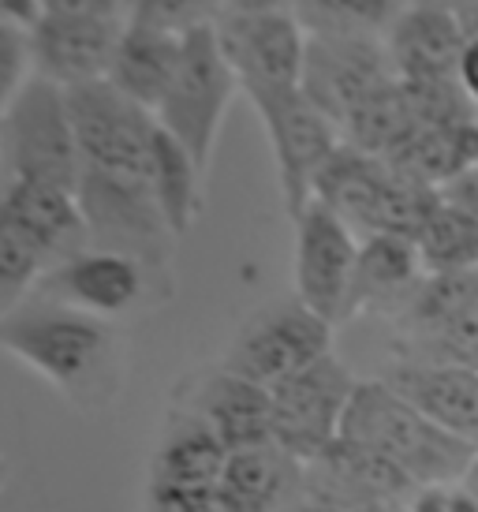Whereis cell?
<instances>
[{"instance_id":"cell-1","label":"cell","mask_w":478,"mask_h":512,"mask_svg":"<svg viewBox=\"0 0 478 512\" xmlns=\"http://www.w3.org/2000/svg\"><path fill=\"white\" fill-rule=\"evenodd\" d=\"M0 352L57 389L79 412H105L124 389V341L113 322L64 303L19 307L0 318Z\"/></svg>"},{"instance_id":"cell-2","label":"cell","mask_w":478,"mask_h":512,"mask_svg":"<svg viewBox=\"0 0 478 512\" xmlns=\"http://www.w3.org/2000/svg\"><path fill=\"white\" fill-rule=\"evenodd\" d=\"M340 438L359 441L385 460H393L419 490L464 483L467 468L478 456V445L437 427L434 419H426L415 404H408L385 378H366L355 385Z\"/></svg>"},{"instance_id":"cell-3","label":"cell","mask_w":478,"mask_h":512,"mask_svg":"<svg viewBox=\"0 0 478 512\" xmlns=\"http://www.w3.org/2000/svg\"><path fill=\"white\" fill-rule=\"evenodd\" d=\"M314 199L366 236H408L415 240L422 225L441 206V191L422 187L408 176L370 157L355 146H340L314 184Z\"/></svg>"},{"instance_id":"cell-4","label":"cell","mask_w":478,"mask_h":512,"mask_svg":"<svg viewBox=\"0 0 478 512\" xmlns=\"http://www.w3.org/2000/svg\"><path fill=\"white\" fill-rule=\"evenodd\" d=\"M243 94L225 49L217 42V23L183 38V60L169 98L157 109V124L195 157L202 176H210L213 150L225 128L232 101Z\"/></svg>"},{"instance_id":"cell-5","label":"cell","mask_w":478,"mask_h":512,"mask_svg":"<svg viewBox=\"0 0 478 512\" xmlns=\"http://www.w3.org/2000/svg\"><path fill=\"white\" fill-rule=\"evenodd\" d=\"M4 143V169L12 180H42L57 187H79L83 157L75 143L68 113V90L34 75L19 94L12 113L0 120Z\"/></svg>"},{"instance_id":"cell-6","label":"cell","mask_w":478,"mask_h":512,"mask_svg":"<svg viewBox=\"0 0 478 512\" xmlns=\"http://www.w3.org/2000/svg\"><path fill=\"white\" fill-rule=\"evenodd\" d=\"M79 206L86 217L90 247L139 258L154 277H169L172 236L157 210L150 180H127L105 172H79Z\"/></svg>"},{"instance_id":"cell-7","label":"cell","mask_w":478,"mask_h":512,"mask_svg":"<svg viewBox=\"0 0 478 512\" xmlns=\"http://www.w3.org/2000/svg\"><path fill=\"white\" fill-rule=\"evenodd\" d=\"M247 101H251V109L258 113L262 128H266L273 165H277V184H281L284 214L296 221L314 202V184H318L322 169L329 165V157L344 146V135L303 94V86Z\"/></svg>"},{"instance_id":"cell-8","label":"cell","mask_w":478,"mask_h":512,"mask_svg":"<svg viewBox=\"0 0 478 512\" xmlns=\"http://www.w3.org/2000/svg\"><path fill=\"white\" fill-rule=\"evenodd\" d=\"M68 113L83 172L150 180L157 116L124 98L109 79L68 90Z\"/></svg>"},{"instance_id":"cell-9","label":"cell","mask_w":478,"mask_h":512,"mask_svg":"<svg viewBox=\"0 0 478 512\" xmlns=\"http://www.w3.org/2000/svg\"><path fill=\"white\" fill-rule=\"evenodd\" d=\"M325 356H333V322L292 296L247 318V326L228 344L221 367L273 389Z\"/></svg>"},{"instance_id":"cell-10","label":"cell","mask_w":478,"mask_h":512,"mask_svg":"<svg viewBox=\"0 0 478 512\" xmlns=\"http://www.w3.org/2000/svg\"><path fill=\"white\" fill-rule=\"evenodd\" d=\"M355 378L337 356L318 359L314 367L273 385V441L303 464H318L340 441L344 415L355 397Z\"/></svg>"},{"instance_id":"cell-11","label":"cell","mask_w":478,"mask_h":512,"mask_svg":"<svg viewBox=\"0 0 478 512\" xmlns=\"http://www.w3.org/2000/svg\"><path fill=\"white\" fill-rule=\"evenodd\" d=\"M292 225H296V262H292L296 299L333 326L348 322V299L359 266L355 228L318 199Z\"/></svg>"},{"instance_id":"cell-12","label":"cell","mask_w":478,"mask_h":512,"mask_svg":"<svg viewBox=\"0 0 478 512\" xmlns=\"http://www.w3.org/2000/svg\"><path fill=\"white\" fill-rule=\"evenodd\" d=\"M217 42L243 86V98L303 86L307 30L299 27L296 15H221Z\"/></svg>"},{"instance_id":"cell-13","label":"cell","mask_w":478,"mask_h":512,"mask_svg":"<svg viewBox=\"0 0 478 512\" xmlns=\"http://www.w3.org/2000/svg\"><path fill=\"white\" fill-rule=\"evenodd\" d=\"M396 79L385 38H344V34H307L303 57V94L333 124H344L370 94Z\"/></svg>"},{"instance_id":"cell-14","label":"cell","mask_w":478,"mask_h":512,"mask_svg":"<svg viewBox=\"0 0 478 512\" xmlns=\"http://www.w3.org/2000/svg\"><path fill=\"white\" fill-rule=\"evenodd\" d=\"M154 273L142 266L139 258L120 255V251H101L86 247L75 258L60 262L57 270L45 273L42 296L49 303H64L71 311L94 314V318H124L150 296Z\"/></svg>"},{"instance_id":"cell-15","label":"cell","mask_w":478,"mask_h":512,"mask_svg":"<svg viewBox=\"0 0 478 512\" xmlns=\"http://www.w3.org/2000/svg\"><path fill=\"white\" fill-rule=\"evenodd\" d=\"M124 27L127 23H109V19L42 15L30 30L34 75L57 83L60 90H75V86L109 79Z\"/></svg>"},{"instance_id":"cell-16","label":"cell","mask_w":478,"mask_h":512,"mask_svg":"<svg viewBox=\"0 0 478 512\" xmlns=\"http://www.w3.org/2000/svg\"><path fill=\"white\" fill-rule=\"evenodd\" d=\"M419 494L393 460L366 449L359 441L340 438L329 453L310 464V494L307 498L333 501L348 512H374L381 505H408Z\"/></svg>"},{"instance_id":"cell-17","label":"cell","mask_w":478,"mask_h":512,"mask_svg":"<svg viewBox=\"0 0 478 512\" xmlns=\"http://www.w3.org/2000/svg\"><path fill=\"white\" fill-rule=\"evenodd\" d=\"M183 412H195L202 423H210L213 434L228 445V453L273 441V397H269V389L251 382V378H239L228 367L202 374L191 385Z\"/></svg>"},{"instance_id":"cell-18","label":"cell","mask_w":478,"mask_h":512,"mask_svg":"<svg viewBox=\"0 0 478 512\" xmlns=\"http://www.w3.org/2000/svg\"><path fill=\"white\" fill-rule=\"evenodd\" d=\"M385 382L415 404L426 419L445 427L456 438L478 445V370L452 363H419L400 359L385 370Z\"/></svg>"},{"instance_id":"cell-19","label":"cell","mask_w":478,"mask_h":512,"mask_svg":"<svg viewBox=\"0 0 478 512\" xmlns=\"http://www.w3.org/2000/svg\"><path fill=\"white\" fill-rule=\"evenodd\" d=\"M464 30L456 12L445 8H422L411 4L408 12L393 23L385 34V49L393 60L396 79L404 83H437V79H456L460 57H464Z\"/></svg>"},{"instance_id":"cell-20","label":"cell","mask_w":478,"mask_h":512,"mask_svg":"<svg viewBox=\"0 0 478 512\" xmlns=\"http://www.w3.org/2000/svg\"><path fill=\"white\" fill-rule=\"evenodd\" d=\"M221 490L239 512H296L310 494V475L303 460L266 441L228 456Z\"/></svg>"},{"instance_id":"cell-21","label":"cell","mask_w":478,"mask_h":512,"mask_svg":"<svg viewBox=\"0 0 478 512\" xmlns=\"http://www.w3.org/2000/svg\"><path fill=\"white\" fill-rule=\"evenodd\" d=\"M422 258L415 240L408 236H366L359 243V266H355L348 318L363 311L400 314L404 303L422 285Z\"/></svg>"},{"instance_id":"cell-22","label":"cell","mask_w":478,"mask_h":512,"mask_svg":"<svg viewBox=\"0 0 478 512\" xmlns=\"http://www.w3.org/2000/svg\"><path fill=\"white\" fill-rule=\"evenodd\" d=\"M0 202L38 236V243L53 258V270L90 247L83 206L71 187L42 184V180H12L0 191Z\"/></svg>"},{"instance_id":"cell-23","label":"cell","mask_w":478,"mask_h":512,"mask_svg":"<svg viewBox=\"0 0 478 512\" xmlns=\"http://www.w3.org/2000/svg\"><path fill=\"white\" fill-rule=\"evenodd\" d=\"M228 445L195 412H180L169 423L150 464V486L157 490H213L221 486Z\"/></svg>"},{"instance_id":"cell-24","label":"cell","mask_w":478,"mask_h":512,"mask_svg":"<svg viewBox=\"0 0 478 512\" xmlns=\"http://www.w3.org/2000/svg\"><path fill=\"white\" fill-rule=\"evenodd\" d=\"M180 60H183V38L127 23L124 34H120V45H116L113 68H109V83L124 98H131L146 113L157 116L161 101L169 98L172 83H176Z\"/></svg>"},{"instance_id":"cell-25","label":"cell","mask_w":478,"mask_h":512,"mask_svg":"<svg viewBox=\"0 0 478 512\" xmlns=\"http://www.w3.org/2000/svg\"><path fill=\"white\" fill-rule=\"evenodd\" d=\"M385 161L415 184L445 191L460 176L478 169V120L415 131L408 143Z\"/></svg>"},{"instance_id":"cell-26","label":"cell","mask_w":478,"mask_h":512,"mask_svg":"<svg viewBox=\"0 0 478 512\" xmlns=\"http://www.w3.org/2000/svg\"><path fill=\"white\" fill-rule=\"evenodd\" d=\"M202 184H206V176L195 165V157L157 124L154 154H150V191H154L157 210L176 240L187 236L202 214Z\"/></svg>"},{"instance_id":"cell-27","label":"cell","mask_w":478,"mask_h":512,"mask_svg":"<svg viewBox=\"0 0 478 512\" xmlns=\"http://www.w3.org/2000/svg\"><path fill=\"white\" fill-rule=\"evenodd\" d=\"M415 131H422L419 113H415V101H411V94H408V83H400V79H393L389 86H381L378 94H370V98L340 124L344 143L355 146V150H363V154H370V157H381V161L389 154H396Z\"/></svg>"},{"instance_id":"cell-28","label":"cell","mask_w":478,"mask_h":512,"mask_svg":"<svg viewBox=\"0 0 478 512\" xmlns=\"http://www.w3.org/2000/svg\"><path fill=\"white\" fill-rule=\"evenodd\" d=\"M53 258L38 236L0 202V318L27 307V296L42 288Z\"/></svg>"},{"instance_id":"cell-29","label":"cell","mask_w":478,"mask_h":512,"mask_svg":"<svg viewBox=\"0 0 478 512\" xmlns=\"http://www.w3.org/2000/svg\"><path fill=\"white\" fill-rule=\"evenodd\" d=\"M411 0H299L296 19L307 34H344V38H385Z\"/></svg>"},{"instance_id":"cell-30","label":"cell","mask_w":478,"mask_h":512,"mask_svg":"<svg viewBox=\"0 0 478 512\" xmlns=\"http://www.w3.org/2000/svg\"><path fill=\"white\" fill-rule=\"evenodd\" d=\"M426 273H478V221L441 199L415 236Z\"/></svg>"},{"instance_id":"cell-31","label":"cell","mask_w":478,"mask_h":512,"mask_svg":"<svg viewBox=\"0 0 478 512\" xmlns=\"http://www.w3.org/2000/svg\"><path fill=\"white\" fill-rule=\"evenodd\" d=\"M404 359L419 363H452V367H475L478 370V281L467 292L452 314L437 329H430L419 344H411Z\"/></svg>"},{"instance_id":"cell-32","label":"cell","mask_w":478,"mask_h":512,"mask_svg":"<svg viewBox=\"0 0 478 512\" xmlns=\"http://www.w3.org/2000/svg\"><path fill=\"white\" fill-rule=\"evenodd\" d=\"M221 15H225V0H131L127 23L187 38L202 27H213Z\"/></svg>"},{"instance_id":"cell-33","label":"cell","mask_w":478,"mask_h":512,"mask_svg":"<svg viewBox=\"0 0 478 512\" xmlns=\"http://www.w3.org/2000/svg\"><path fill=\"white\" fill-rule=\"evenodd\" d=\"M34 79V53H30V30L15 23H0V120L12 113L19 94Z\"/></svg>"},{"instance_id":"cell-34","label":"cell","mask_w":478,"mask_h":512,"mask_svg":"<svg viewBox=\"0 0 478 512\" xmlns=\"http://www.w3.org/2000/svg\"><path fill=\"white\" fill-rule=\"evenodd\" d=\"M146 512H239L221 486L213 490H157L146 494Z\"/></svg>"},{"instance_id":"cell-35","label":"cell","mask_w":478,"mask_h":512,"mask_svg":"<svg viewBox=\"0 0 478 512\" xmlns=\"http://www.w3.org/2000/svg\"><path fill=\"white\" fill-rule=\"evenodd\" d=\"M42 15H64V19H109L127 23L131 19V0H38Z\"/></svg>"},{"instance_id":"cell-36","label":"cell","mask_w":478,"mask_h":512,"mask_svg":"<svg viewBox=\"0 0 478 512\" xmlns=\"http://www.w3.org/2000/svg\"><path fill=\"white\" fill-rule=\"evenodd\" d=\"M441 199L452 202L456 210H464V214H471L478 221V169L467 172V176H460L456 184L445 187V191H441Z\"/></svg>"},{"instance_id":"cell-37","label":"cell","mask_w":478,"mask_h":512,"mask_svg":"<svg viewBox=\"0 0 478 512\" xmlns=\"http://www.w3.org/2000/svg\"><path fill=\"white\" fill-rule=\"evenodd\" d=\"M299 0H225V15H292Z\"/></svg>"},{"instance_id":"cell-38","label":"cell","mask_w":478,"mask_h":512,"mask_svg":"<svg viewBox=\"0 0 478 512\" xmlns=\"http://www.w3.org/2000/svg\"><path fill=\"white\" fill-rule=\"evenodd\" d=\"M42 19V4L38 0H0V23H15V27L34 30Z\"/></svg>"},{"instance_id":"cell-39","label":"cell","mask_w":478,"mask_h":512,"mask_svg":"<svg viewBox=\"0 0 478 512\" xmlns=\"http://www.w3.org/2000/svg\"><path fill=\"white\" fill-rule=\"evenodd\" d=\"M456 83L464 86V94L471 98V105L478 109V42L464 45V57H460V72H456Z\"/></svg>"},{"instance_id":"cell-40","label":"cell","mask_w":478,"mask_h":512,"mask_svg":"<svg viewBox=\"0 0 478 512\" xmlns=\"http://www.w3.org/2000/svg\"><path fill=\"white\" fill-rule=\"evenodd\" d=\"M411 512H449V486H426L411 498Z\"/></svg>"},{"instance_id":"cell-41","label":"cell","mask_w":478,"mask_h":512,"mask_svg":"<svg viewBox=\"0 0 478 512\" xmlns=\"http://www.w3.org/2000/svg\"><path fill=\"white\" fill-rule=\"evenodd\" d=\"M456 19H460V30H464L467 42H478V0H464L456 8Z\"/></svg>"},{"instance_id":"cell-42","label":"cell","mask_w":478,"mask_h":512,"mask_svg":"<svg viewBox=\"0 0 478 512\" xmlns=\"http://www.w3.org/2000/svg\"><path fill=\"white\" fill-rule=\"evenodd\" d=\"M449 512H478V498L464 483L449 486Z\"/></svg>"},{"instance_id":"cell-43","label":"cell","mask_w":478,"mask_h":512,"mask_svg":"<svg viewBox=\"0 0 478 512\" xmlns=\"http://www.w3.org/2000/svg\"><path fill=\"white\" fill-rule=\"evenodd\" d=\"M296 512H348V509H340V505H333V501H322V498H307Z\"/></svg>"},{"instance_id":"cell-44","label":"cell","mask_w":478,"mask_h":512,"mask_svg":"<svg viewBox=\"0 0 478 512\" xmlns=\"http://www.w3.org/2000/svg\"><path fill=\"white\" fill-rule=\"evenodd\" d=\"M411 4H422V8H445V12H456L464 0H411Z\"/></svg>"},{"instance_id":"cell-45","label":"cell","mask_w":478,"mask_h":512,"mask_svg":"<svg viewBox=\"0 0 478 512\" xmlns=\"http://www.w3.org/2000/svg\"><path fill=\"white\" fill-rule=\"evenodd\" d=\"M464 486H467V490H471V494H475V498H478V456H475V464H471V468H467V475H464Z\"/></svg>"},{"instance_id":"cell-46","label":"cell","mask_w":478,"mask_h":512,"mask_svg":"<svg viewBox=\"0 0 478 512\" xmlns=\"http://www.w3.org/2000/svg\"><path fill=\"white\" fill-rule=\"evenodd\" d=\"M8 479H12V468H8V460L0 456V494H4V486H8Z\"/></svg>"},{"instance_id":"cell-47","label":"cell","mask_w":478,"mask_h":512,"mask_svg":"<svg viewBox=\"0 0 478 512\" xmlns=\"http://www.w3.org/2000/svg\"><path fill=\"white\" fill-rule=\"evenodd\" d=\"M374 512H411V501L408 505H381V509H374Z\"/></svg>"}]
</instances>
